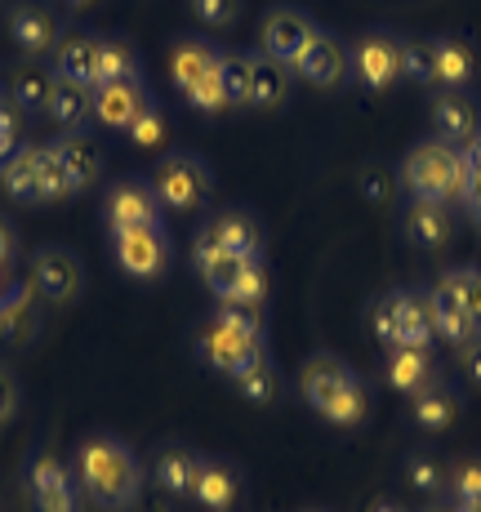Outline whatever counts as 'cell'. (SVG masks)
Segmentation results:
<instances>
[{
    "instance_id": "52a82bcc",
    "label": "cell",
    "mask_w": 481,
    "mask_h": 512,
    "mask_svg": "<svg viewBox=\"0 0 481 512\" xmlns=\"http://www.w3.org/2000/svg\"><path fill=\"white\" fill-rule=\"evenodd\" d=\"M348 72L357 76L366 90H392L406 76V36L388 32V27H370L348 49Z\"/></svg>"
},
{
    "instance_id": "b9f144b4",
    "label": "cell",
    "mask_w": 481,
    "mask_h": 512,
    "mask_svg": "<svg viewBox=\"0 0 481 512\" xmlns=\"http://www.w3.org/2000/svg\"><path fill=\"white\" fill-rule=\"evenodd\" d=\"M41 170H45V201H63V196H72L67 174H63V165H58V156H54L49 143H41Z\"/></svg>"
},
{
    "instance_id": "44dd1931",
    "label": "cell",
    "mask_w": 481,
    "mask_h": 512,
    "mask_svg": "<svg viewBox=\"0 0 481 512\" xmlns=\"http://www.w3.org/2000/svg\"><path fill=\"white\" fill-rule=\"evenodd\" d=\"M343 72H348V49L330 32L312 36V45L303 49L299 63H294V76H303L308 85H321V90H335L343 81Z\"/></svg>"
},
{
    "instance_id": "ee69618b",
    "label": "cell",
    "mask_w": 481,
    "mask_h": 512,
    "mask_svg": "<svg viewBox=\"0 0 481 512\" xmlns=\"http://www.w3.org/2000/svg\"><path fill=\"white\" fill-rule=\"evenodd\" d=\"M406 81L433 85V49H428V41H406Z\"/></svg>"
},
{
    "instance_id": "f35d334b",
    "label": "cell",
    "mask_w": 481,
    "mask_h": 512,
    "mask_svg": "<svg viewBox=\"0 0 481 512\" xmlns=\"http://www.w3.org/2000/svg\"><path fill=\"white\" fill-rule=\"evenodd\" d=\"M223 98L228 107H250V54H223Z\"/></svg>"
},
{
    "instance_id": "74e56055",
    "label": "cell",
    "mask_w": 481,
    "mask_h": 512,
    "mask_svg": "<svg viewBox=\"0 0 481 512\" xmlns=\"http://www.w3.org/2000/svg\"><path fill=\"white\" fill-rule=\"evenodd\" d=\"M219 303H250V308H268V268H263V259L245 263L241 281L232 285V294H223Z\"/></svg>"
},
{
    "instance_id": "7dc6e473",
    "label": "cell",
    "mask_w": 481,
    "mask_h": 512,
    "mask_svg": "<svg viewBox=\"0 0 481 512\" xmlns=\"http://www.w3.org/2000/svg\"><path fill=\"white\" fill-rule=\"evenodd\" d=\"M18 125H23V116H18L14 107H9V98H5V103H0V161H5L9 152H18V147H23V143H18Z\"/></svg>"
},
{
    "instance_id": "680465c9",
    "label": "cell",
    "mask_w": 481,
    "mask_h": 512,
    "mask_svg": "<svg viewBox=\"0 0 481 512\" xmlns=\"http://www.w3.org/2000/svg\"><path fill=\"white\" fill-rule=\"evenodd\" d=\"M308 512H321V508H308Z\"/></svg>"
},
{
    "instance_id": "7a4b0ae2",
    "label": "cell",
    "mask_w": 481,
    "mask_h": 512,
    "mask_svg": "<svg viewBox=\"0 0 481 512\" xmlns=\"http://www.w3.org/2000/svg\"><path fill=\"white\" fill-rule=\"evenodd\" d=\"M468 183H473V165L468 152L446 139H424L406 152L401 161V187L410 192V201H437V205H464Z\"/></svg>"
},
{
    "instance_id": "836d02e7",
    "label": "cell",
    "mask_w": 481,
    "mask_h": 512,
    "mask_svg": "<svg viewBox=\"0 0 481 512\" xmlns=\"http://www.w3.org/2000/svg\"><path fill=\"white\" fill-rule=\"evenodd\" d=\"M406 481L419 490V495H441L450 486V464L433 450H415L406 459Z\"/></svg>"
},
{
    "instance_id": "9c48e42d",
    "label": "cell",
    "mask_w": 481,
    "mask_h": 512,
    "mask_svg": "<svg viewBox=\"0 0 481 512\" xmlns=\"http://www.w3.org/2000/svg\"><path fill=\"white\" fill-rule=\"evenodd\" d=\"M165 205L156 196L152 179H121L103 196V223L107 232H134V228H161Z\"/></svg>"
},
{
    "instance_id": "277c9868",
    "label": "cell",
    "mask_w": 481,
    "mask_h": 512,
    "mask_svg": "<svg viewBox=\"0 0 481 512\" xmlns=\"http://www.w3.org/2000/svg\"><path fill=\"white\" fill-rule=\"evenodd\" d=\"M223 49L210 45L205 36H179L170 45V76L179 85V94L188 98L196 112H223L228 98H223Z\"/></svg>"
},
{
    "instance_id": "7402d4cb",
    "label": "cell",
    "mask_w": 481,
    "mask_h": 512,
    "mask_svg": "<svg viewBox=\"0 0 481 512\" xmlns=\"http://www.w3.org/2000/svg\"><path fill=\"white\" fill-rule=\"evenodd\" d=\"M49 72L63 76V81H76V85H98V36L90 32H63L49 54Z\"/></svg>"
},
{
    "instance_id": "ab89813d",
    "label": "cell",
    "mask_w": 481,
    "mask_h": 512,
    "mask_svg": "<svg viewBox=\"0 0 481 512\" xmlns=\"http://www.w3.org/2000/svg\"><path fill=\"white\" fill-rule=\"evenodd\" d=\"M450 499H481V455H464L450 464Z\"/></svg>"
},
{
    "instance_id": "11a10c76",
    "label": "cell",
    "mask_w": 481,
    "mask_h": 512,
    "mask_svg": "<svg viewBox=\"0 0 481 512\" xmlns=\"http://www.w3.org/2000/svg\"><path fill=\"white\" fill-rule=\"evenodd\" d=\"M63 5H67V9H94L98 0H63Z\"/></svg>"
},
{
    "instance_id": "4316f807",
    "label": "cell",
    "mask_w": 481,
    "mask_h": 512,
    "mask_svg": "<svg viewBox=\"0 0 481 512\" xmlns=\"http://www.w3.org/2000/svg\"><path fill=\"white\" fill-rule=\"evenodd\" d=\"M424 299H428V317H433V334H437V339H446V343H455V352L481 334L473 326V317L464 312V303H459L446 285H428Z\"/></svg>"
},
{
    "instance_id": "d6a6232c",
    "label": "cell",
    "mask_w": 481,
    "mask_h": 512,
    "mask_svg": "<svg viewBox=\"0 0 481 512\" xmlns=\"http://www.w3.org/2000/svg\"><path fill=\"white\" fill-rule=\"evenodd\" d=\"M103 81H143L139 49L125 36H98V85Z\"/></svg>"
},
{
    "instance_id": "f5cc1de1",
    "label": "cell",
    "mask_w": 481,
    "mask_h": 512,
    "mask_svg": "<svg viewBox=\"0 0 481 512\" xmlns=\"http://www.w3.org/2000/svg\"><path fill=\"white\" fill-rule=\"evenodd\" d=\"M455 512H481V499H450Z\"/></svg>"
},
{
    "instance_id": "1f68e13d",
    "label": "cell",
    "mask_w": 481,
    "mask_h": 512,
    "mask_svg": "<svg viewBox=\"0 0 481 512\" xmlns=\"http://www.w3.org/2000/svg\"><path fill=\"white\" fill-rule=\"evenodd\" d=\"M384 374H388V383L397 392H419L428 379L437 374L433 366V352L428 348H388V357H384Z\"/></svg>"
},
{
    "instance_id": "d6986e66",
    "label": "cell",
    "mask_w": 481,
    "mask_h": 512,
    "mask_svg": "<svg viewBox=\"0 0 481 512\" xmlns=\"http://www.w3.org/2000/svg\"><path fill=\"white\" fill-rule=\"evenodd\" d=\"M147 90L143 81H103L94 85V121L107 130H130L134 121L147 112Z\"/></svg>"
},
{
    "instance_id": "7c38bea8",
    "label": "cell",
    "mask_w": 481,
    "mask_h": 512,
    "mask_svg": "<svg viewBox=\"0 0 481 512\" xmlns=\"http://www.w3.org/2000/svg\"><path fill=\"white\" fill-rule=\"evenodd\" d=\"M32 285H36V294H41L45 303L67 308V303L81 299L85 268H81V259H76L72 250H63V245H41V250L32 254Z\"/></svg>"
},
{
    "instance_id": "db71d44e",
    "label": "cell",
    "mask_w": 481,
    "mask_h": 512,
    "mask_svg": "<svg viewBox=\"0 0 481 512\" xmlns=\"http://www.w3.org/2000/svg\"><path fill=\"white\" fill-rule=\"evenodd\" d=\"M370 512H406V508H401V504H392V499H379V504L370 508Z\"/></svg>"
},
{
    "instance_id": "6da1fadb",
    "label": "cell",
    "mask_w": 481,
    "mask_h": 512,
    "mask_svg": "<svg viewBox=\"0 0 481 512\" xmlns=\"http://www.w3.org/2000/svg\"><path fill=\"white\" fill-rule=\"evenodd\" d=\"M76 486L85 490L90 504L116 512L139 499L143 468L121 437H112V432H90V437L76 446Z\"/></svg>"
},
{
    "instance_id": "6f0895ef",
    "label": "cell",
    "mask_w": 481,
    "mask_h": 512,
    "mask_svg": "<svg viewBox=\"0 0 481 512\" xmlns=\"http://www.w3.org/2000/svg\"><path fill=\"white\" fill-rule=\"evenodd\" d=\"M0 103H5V90H0Z\"/></svg>"
},
{
    "instance_id": "f6af8a7d",
    "label": "cell",
    "mask_w": 481,
    "mask_h": 512,
    "mask_svg": "<svg viewBox=\"0 0 481 512\" xmlns=\"http://www.w3.org/2000/svg\"><path fill=\"white\" fill-rule=\"evenodd\" d=\"M125 134H130V139L139 143V147H156V143H161V134H165L161 107H156V103H147V112H143L139 121H134V125H130V130H125Z\"/></svg>"
},
{
    "instance_id": "f546056e",
    "label": "cell",
    "mask_w": 481,
    "mask_h": 512,
    "mask_svg": "<svg viewBox=\"0 0 481 512\" xmlns=\"http://www.w3.org/2000/svg\"><path fill=\"white\" fill-rule=\"evenodd\" d=\"M294 67L277 63L272 54L254 49L250 54V107H281L290 98Z\"/></svg>"
},
{
    "instance_id": "f1b7e54d",
    "label": "cell",
    "mask_w": 481,
    "mask_h": 512,
    "mask_svg": "<svg viewBox=\"0 0 481 512\" xmlns=\"http://www.w3.org/2000/svg\"><path fill=\"white\" fill-rule=\"evenodd\" d=\"M49 121L63 134H81L94 121V90L54 76V94H49Z\"/></svg>"
},
{
    "instance_id": "816d5d0a",
    "label": "cell",
    "mask_w": 481,
    "mask_h": 512,
    "mask_svg": "<svg viewBox=\"0 0 481 512\" xmlns=\"http://www.w3.org/2000/svg\"><path fill=\"white\" fill-rule=\"evenodd\" d=\"M18 290V277H14V268H0V303L9 299V294Z\"/></svg>"
},
{
    "instance_id": "9a60e30c",
    "label": "cell",
    "mask_w": 481,
    "mask_h": 512,
    "mask_svg": "<svg viewBox=\"0 0 481 512\" xmlns=\"http://www.w3.org/2000/svg\"><path fill=\"white\" fill-rule=\"evenodd\" d=\"M9 41L23 49L27 58H45L54 54L58 36H63V27H58V14L49 0H18L14 9H9Z\"/></svg>"
},
{
    "instance_id": "ffe728a7",
    "label": "cell",
    "mask_w": 481,
    "mask_h": 512,
    "mask_svg": "<svg viewBox=\"0 0 481 512\" xmlns=\"http://www.w3.org/2000/svg\"><path fill=\"white\" fill-rule=\"evenodd\" d=\"M459 410H464V401H459L455 383L441 379V374H433L419 392H410V419L424 432H446L459 419Z\"/></svg>"
},
{
    "instance_id": "60d3db41",
    "label": "cell",
    "mask_w": 481,
    "mask_h": 512,
    "mask_svg": "<svg viewBox=\"0 0 481 512\" xmlns=\"http://www.w3.org/2000/svg\"><path fill=\"white\" fill-rule=\"evenodd\" d=\"M188 5H192V14L201 18L205 27H232L245 0H188Z\"/></svg>"
},
{
    "instance_id": "c3c4849f",
    "label": "cell",
    "mask_w": 481,
    "mask_h": 512,
    "mask_svg": "<svg viewBox=\"0 0 481 512\" xmlns=\"http://www.w3.org/2000/svg\"><path fill=\"white\" fill-rule=\"evenodd\" d=\"M459 370H464L468 383H477V388H481V334L473 343H464V348H459Z\"/></svg>"
},
{
    "instance_id": "f907efd6",
    "label": "cell",
    "mask_w": 481,
    "mask_h": 512,
    "mask_svg": "<svg viewBox=\"0 0 481 512\" xmlns=\"http://www.w3.org/2000/svg\"><path fill=\"white\" fill-rule=\"evenodd\" d=\"M464 210H468V219L477 223V232H481V183L473 179L468 183V196H464Z\"/></svg>"
},
{
    "instance_id": "ba28073f",
    "label": "cell",
    "mask_w": 481,
    "mask_h": 512,
    "mask_svg": "<svg viewBox=\"0 0 481 512\" xmlns=\"http://www.w3.org/2000/svg\"><path fill=\"white\" fill-rule=\"evenodd\" d=\"M263 352H268L263 334L241 326V321H232V317H223V312H214L201 330V357L219 374H228V379H241Z\"/></svg>"
},
{
    "instance_id": "4dcf8cb0",
    "label": "cell",
    "mask_w": 481,
    "mask_h": 512,
    "mask_svg": "<svg viewBox=\"0 0 481 512\" xmlns=\"http://www.w3.org/2000/svg\"><path fill=\"white\" fill-rule=\"evenodd\" d=\"M49 94H54V72H45V67L36 63H23L14 76H9V107H14L18 116H49Z\"/></svg>"
},
{
    "instance_id": "5b68a950",
    "label": "cell",
    "mask_w": 481,
    "mask_h": 512,
    "mask_svg": "<svg viewBox=\"0 0 481 512\" xmlns=\"http://www.w3.org/2000/svg\"><path fill=\"white\" fill-rule=\"evenodd\" d=\"M370 330L388 348H433V317L424 290H388L370 303Z\"/></svg>"
},
{
    "instance_id": "e575fe53",
    "label": "cell",
    "mask_w": 481,
    "mask_h": 512,
    "mask_svg": "<svg viewBox=\"0 0 481 512\" xmlns=\"http://www.w3.org/2000/svg\"><path fill=\"white\" fill-rule=\"evenodd\" d=\"M237 388H241V397H245V401H254V406H268V401H277V397H281V374H277V366H272L268 352H263V357L241 374Z\"/></svg>"
},
{
    "instance_id": "ac0fdd59",
    "label": "cell",
    "mask_w": 481,
    "mask_h": 512,
    "mask_svg": "<svg viewBox=\"0 0 481 512\" xmlns=\"http://www.w3.org/2000/svg\"><path fill=\"white\" fill-rule=\"evenodd\" d=\"M0 187L18 205H45V170H41V143H23L0 161Z\"/></svg>"
},
{
    "instance_id": "e0dca14e",
    "label": "cell",
    "mask_w": 481,
    "mask_h": 512,
    "mask_svg": "<svg viewBox=\"0 0 481 512\" xmlns=\"http://www.w3.org/2000/svg\"><path fill=\"white\" fill-rule=\"evenodd\" d=\"M433 90H468L481 72V54L464 36H433Z\"/></svg>"
},
{
    "instance_id": "2e32d148",
    "label": "cell",
    "mask_w": 481,
    "mask_h": 512,
    "mask_svg": "<svg viewBox=\"0 0 481 512\" xmlns=\"http://www.w3.org/2000/svg\"><path fill=\"white\" fill-rule=\"evenodd\" d=\"M433 125L437 139L455 147H473L481 139V103L473 90H433Z\"/></svg>"
},
{
    "instance_id": "bcb514c9",
    "label": "cell",
    "mask_w": 481,
    "mask_h": 512,
    "mask_svg": "<svg viewBox=\"0 0 481 512\" xmlns=\"http://www.w3.org/2000/svg\"><path fill=\"white\" fill-rule=\"evenodd\" d=\"M18 401H23V388H18V374L0 361V423H9L18 415Z\"/></svg>"
},
{
    "instance_id": "8992f818",
    "label": "cell",
    "mask_w": 481,
    "mask_h": 512,
    "mask_svg": "<svg viewBox=\"0 0 481 512\" xmlns=\"http://www.w3.org/2000/svg\"><path fill=\"white\" fill-rule=\"evenodd\" d=\"M152 187H156L165 210L188 214V210H201V205L214 196V170L196 152H170L156 161Z\"/></svg>"
},
{
    "instance_id": "484cf974",
    "label": "cell",
    "mask_w": 481,
    "mask_h": 512,
    "mask_svg": "<svg viewBox=\"0 0 481 512\" xmlns=\"http://www.w3.org/2000/svg\"><path fill=\"white\" fill-rule=\"evenodd\" d=\"M241 490H245V481H241V468L232 464V459H205L192 495L205 512H228L241 499Z\"/></svg>"
},
{
    "instance_id": "603a6c76",
    "label": "cell",
    "mask_w": 481,
    "mask_h": 512,
    "mask_svg": "<svg viewBox=\"0 0 481 512\" xmlns=\"http://www.w3.org/2000/svg\"><path fill=\"white\" fill-rule=\"evenodd\" d=\"M401 228H406V241L415 250H446L450 236H455V210L437 201H410Z\"/></svg>"
},
{
    "instance_id": "d4e9b609",
    "label": "cell",
    "mask_w": 481,
    "mask_h": 512,
    "mask_svg": "<svg viewBox=\"0 0 481 512\" xmlns=\"http://www.w3.org/2000/svg\"><path fill=\"white\" fill-rule=\"evenodd\" d=\"M201 464H205V455L201 450H192L188 441H165V446L156 450L152 477H156V486H161L165 495H192L196 477H201Z\"/></svg>"
},
{
    "instance_id": "8fae6325",
    "label": "cell",
    "mask_w": 481,
    "mask_h": 512,
    "mask_svg": "<svg viewBox=\"0 0 481 512\" xmlns=\"http://www.w3.org/2000/svg\"><path fill=\"white\" fill-rule=\"evenodd\" d=\"M192 254H237V259H263V228L250 210H223L196 232Z\"/></svg>"
},
{
    "instance_id": "8d00e7d4",
    "label": "cell",
    "mask_w": 481,
    "mask_h": 512,
    "mask_svg": "<svg viewBox=\"0 0 481 512\" xmlns=\"http://www.w3.org/2000/svg\"><path fill=\"white\" fill-rule=\"evenodd\" d=\"M437 285H446V290L464 303V312L473 317V326L481 330V268H446L437 277Z\"/></svg>"
},
{
    "instance_id": "4fadbf2b",
    "label": "cell",
    "mask_w": 481,
    "mask_h": 512,
    "mask_svg": "<svg viewBox=\"0 0 481 512\" xmlns=\"http://www.w3.org/2000/svg\"><path fill=\"white\" fill-rule=\"evenodd\" d=\"M112 259L125 277L134 281H152L170 268V236L165 228H134V232H116L112 236Z\"/></svg>"
},
{
    "instance_id": "3957f363",
    "label": "cell",
    "mask_w": 481,
    "mask_h": 512,
    "mask_svg": "<svg viewBox=\"0 0 481 512\" xmlns=\"http://www.w3.org/2000/svg\"><path fill=\"white\" fill-rule=\"evenodd\" d=\"M299 392L321 419L352 428V423L366 419L370 410V392L361 383V374L348 366L335 352H312L299 370Z\"/></svg>"
},
{
    "instance_id": "681fc988",
    "label": "cell",
    "mask_w": 481,
    "mask_h": 512,
    "mask_svg": "<svg viewBox=\"0 0 481 512\" xmlns=\"http://www.w3.org/2000/svg\"><path fill=\"white\" fill-rule=\"evenodd\" d=\"M14 254H18V236L5 219H0V268H14Z\"/></svg>"
},
{
    "instance_id": "5bb4252c",
    "label": "cell",
    "mask_w": 481,
    "mask_h": 512,
    "mask_svg": "<svg viewBox=\"0 0 481 512\" xmlns=\"http://www.w3.org/2000/svg\"><path fill=\"white\" fill-rule=\"evenodd\" d=\"M27 490H32L36 512H81L76 477L67 472L63 459H54L49 450L32 455V464H27Z\"/></svg>"
},
{
    "instance_id": "83f0119b",
    "label": "cell",
    "mask_w": 481,
    "mask_h": 512,
    "mask_svg": "<svg viewBox=\"0 0 481 512\" xmlns=\"http://www.w3.org/2000/svg\"><path fill=\"white\" fill-rule=\"evenodd\" d=\"M36 334H41V299H36V285L18 281V290L0 303V339L27 348Z\"/></svg>"
},
{
    "instance_id": "cb8c5ba5",
    "label": "cell",
    "mask_w": 481,
    "mask_h": 512,
    "mask_svg": "<svg viewBox=\"0 0 481 512\" xmlns=\"http://www.w3.org/2000/svg\"><path fill=\"white\" fill-rule=\"evenodd\" d=\"M49 147H54L58 165H63L72 196L98 183V174H103V152H98V143H94L85 130H81V134H58V139L49 143Z\"/></svg>"
},
{
    "instance_id": "d590c367",
    "label": "cell",
    "mask_w": 481,
    "mask_h": 512,
    "mask_svg": "<svg viewBox=\"0 0 481 512\" xmlns=\"http://www.w3.org/2000/svg\"><path fill=\"white\" fill-rule=\"evenodd\" d=\"M196 259V272L205 277V285H210L214 294H232V285L241 281V272H245V263L250 259H237V254H192Z\"/></svg>"
},
{
    "instance_id": "9f6ffc18",
    "label": "cell",
    "mask_w": 481,
    "mask_h": 512,
    "mask_svg": "<svg viewBox=\"0 0 481 512\" xmlns=\"http://www.w3.org/2000/svg\"><path fill=\"white\" fill-rule=\"evenodd\" d=\"M428 512H455V508H450V504H433V508H428Z\"/></svg>"
},
{
    "instance_id": "30bf717a",
    "label": "cell",
    "mask_w": 481,
    "mask_h": 512,
    "mask_svg": "<svg viewBox=\"0 0 481 512\" xmlns=\"http://www.w3.org/2000/svg\"><path fill=\"white\" fill-rule=\"evenodd\" d=\"M321 27H317V18L308 14V9H299V5H272L268 14H263V23H259V49L263 54H272L277 63H286L294 67L299 63V54L312 45V36H317Z\"/></svg>"
},
{
    "instance_id": "7bdbcfd3",
    "label": "cell",
    "mask_w": 481,
    "mask_h": 512,
    "mask_svg": "<svg viewBox=\"0 0 481 512\" xmlns=\"http://www.w3.org/2000/svg\"><path fill=\"white\" fill-rule=\"evenodd\" d=\"M357 187L366 192V201H388L392 196V174L384 170L379 161H370V165H361V174H357Z\"/></svg>"
}]
</instances>
